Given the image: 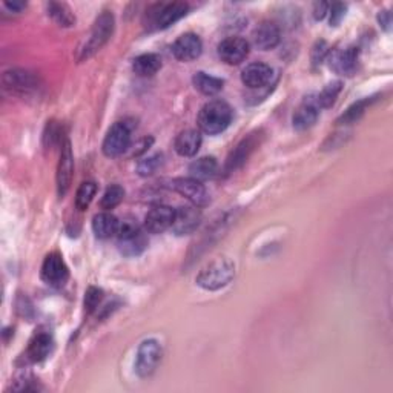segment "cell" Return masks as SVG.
Here are the masks:
<instances>
[{
	"label": "cell",
	"instance_id": "obj_1",
	"mask_svg": "<svg viewBox=\"0 0 393 393\" xmlns=\"http://www.w3.org/2000/svg\"><path fill=\"white\" fill-rule=\"evenodd\" d=\"M232 108L226 101L210 100L200 109L196 123L204 134L217 136V134L227 129L232 122Z\"/></svg>",
	"mask_w": 393,
	"mask_h": 393
},
{
	"label": "cell",
	"instance_id": "obj_2",
	"mask_svg": "<svg viewBox=\"0 0 393 393\" xmlns=\"http://www.w3.org/2000/svg\"><path fill=\"white\" fill-rule=\"evenodd\" d=\"M235 275V266L227 258L212 260L196 275V285L206 290H218L229 285Z\"/></svg>",
	"mask_w": 393,
	"mask_h": 393
},
{
	"label": "cell",
	"instance_id": "obj_3",
	"mask_svg": "<svg viewBox=\"0 0 393 393\" xmlns=\"http://www.w3.org/2000/svg\"><path fill=\"white\" fill-rule=\"evenodd\" d=\"M115 28V19L111 11H103L94 22V27L91 29L90 38L85 42L78 54V60L83 62L86 59L92 57L94 54L99 52L111 38Z\"/></svg>",
	"mask_w": 393,
	"mask_h": 393
},
{
	"label": "cell",
	"instance_id": "obj_4",
	"mask_svg": "<svg viewBox=\"0 0 393 393\" xmlns=\"http://www.w3.org/2000/svg\"><path fill=\"white\" fill-rule=\"evenodd\" d=\"M190 11L186 2H160L154 3L145 15V25L149 29H166L174 25Z\"/></svg>",
	"mask_w": 393,
	"mask_h": 393
},
{
	"label": "cell",
	"instance_id": "obj_5",
	"mask_svg": "<svg viewBox=\"0 0 393 393\" xmlns=\"http://www.w3.org/2000/svg\"><path fill=\"white\" fill-rule=\"evenodd\" d=\"M162 345L157 340H145L140 344L136 358V372L140 378L151 376L162 361Z\"/></svg>",
	"mask_w": 393,
	"mask_h": 393
},
{
	"label": "cell",
	"instance_id": "obj_6",
	"mask_svg": "<svg viewBox=\"0 0 393 393\" xmlns=\"http://www.w3.org/2000/svg\"><path fill=\"white\" fill-rule=\"evenodd\" d=\"M131 146V128L128 127V123L124 122H117L114 123L109 131L106 132V137L103 140V154L109 159H114V157H120L124 154Z\"/></svg>",
	"mask_w": 393,
	"mask_h": 393
},
{
	"label": "cell",
	"instance_id": "obj_7",
	"mask_svg": "<svg viewBox=\"0 0 393 393\" xmlns=\"http://www.w3.org/2000/svg\"><path fill=\"white\" fill-rule=\"evenodd\" d=\"M171 190L180 194L187 201H191L194 206H206L209 201V195L206 187L200 182V180L192 178V177H182V178H174L171 182Z\"/></svg>",
	"mask_w": 393,
	"mask_h": 393
},
{
	"label": "cell",
	"instance_id": "obj_8",
	"mask_svg": "<svg viewBox=\"0 0 393 393\" xmlns=\"http://www.w3.org/2000/svg\"><path fill=\"white\" fill-rule=\"evenodd\" d=\"M262 138H263L262 132H258V131L249 134L246 138H243L237 145V148H235L234 151L229 154V157H227L226 164H224L226 174H231V172L240 169L243 164L248 162L249 157L252 155L255 149L260 146Z\"/></svg>",
	"mask_w": 393,
	"mask_h": 393
},
{
	"label": "cell",
	"instance_id": "obj_9",
	"mask_svg": "<svg viewBox=\"0 0 393 393\" xmlns=\"http://www.w3.org/2000/svg\"><path fill=\"white\" fill-rule=\"evenodd\" d=\"M74 174V155L71 149V141L65 137L60 146V159L57 164V192L60 199H64L71 187Z\"/></svg>",
	"mask_w": 393,
	"mask_h": 393
},
{
	"label": "cell",
	"instance_id": "obj_10",
	"mask_svg": "<svg viewBox=\"0 0 393 393\" xmlns=\"http://www.w3.org/2000/svg\"><path fill=\"white\" fill-rule=\"evenodd\" d=\"M250 51V45L243 37H227L218 43V57L226 65L237 66L246 60Z\"/></svg>",
	"mask_w": 393,
	"mask_h": 393
},
{
	"label": "cell",
	"instance_id": "obj_11",
	"mask_svg": "<svg viewBox=\"0 0 393 393\" xmlns=\"http://www.w3.org/2000/svg\"><path fill=\"white\" fill-rule=\"evenodd\" d=\"M329 68L334 73L349 77L357 71L358 66V50L349 46V48H336L329 52L327 56Z\"/></svg>",
	"mask_w": 393,
	"mask_h": 393
},
{
	"label": "cell",
	"instance_id": "obj_12",
	"mask_svg": "<svg viewBox=\"0 0 393 393\" xmlns=\"http://www.w3.org/2000/svg\"><path fill=\"white\" fill-rule=\"evenodd\" d=\"M3 86L11 92L31 94L38 88V80L29 71L10 69L3 74Z\"/></svg>",
	"mask_w": 393,
	"mask_h": 393
},
{
	"label": "cell",
	"instance_id": "obj_13",
	"mask_svg": "<svg viewBox=\"0 0 393 393\" xmlns=\"http://www.w3.org/2000/svg\"><path fill=\"white\" fill-rule=\"evenodd\" d=\"M42 278L52 286L65 285L66 280L69 278V269L62 255L56 252L46 255L42 264Z\"/></svg>",
	"mask_w": 393,
	"mask_h": 393
},
{
	"label": "cell",
	"instance_id": "obj_14",
	"mask_svg": "<svg viewBox=\"0 0 393 393\" xmlns=\"http://www.w3.org/2000/svg\"><path fill=\"white\" fill-rule=\"evenodd\" d=\"M201 223V212L196 206H182L176 209L171 229L176 235H191Z\"/></svg>",
	"mask_w": 393,
	"mask_h": 393
},
{
	"label": "cell",
	"instance_id": "obj_15",
	"mask_svg": "<svg viewBox=\"0 0 393 393\" xmlns=\"http://www.w3.org/2000/svg\"><path fill=\"white\" fill-rule=\"evenodd\" d=\"M203 51V43L200 37L194 33H186L180 36L177 41L172 45V54L180 62H194L200 57Z\"/></svg>",
	"mask_w": 393,
	"mask_h": 393
},
{
	"label": "cell",
	"instance_id": "obj_16",
	"mask_svg": "<svg viewBox=\"0 0 393 393\" xmlns=\"http://www.w3.org/2000/svg\"><path fill=\"white\" fill-rule=\"evenodd\" d=\"M176 209L169 206H155L145 217V229L149 234H162L168 231L174 223Z\"/></svg>",
	"mask_w": 393,
	"mask_h": 393
},
{
	"label": "cell",
	"instance_id": "obj_17",
	"mask_svg": "<svg viewBox=\"0 0 393 393\" xmlns=\"http://www.w3.org/2000/svg\"><path fill=\"white\" fill-rule=\"evenodd\" d=\"M273 77V69L262 64V62H255V64L248 65L241 73V82L245 83L250 90H260L271 83Z\"/></svg>",
	"mask_w": 393,
	"mask_h": 393
},
{
	"label": "cell",
	"instance_id": "obj_18",
	"mask_svg": "<svg viewBox=\"0 0 393 393\" xmlns=\"http://www.w3.org/2000/svg\"><path fill=\"white\" fill-rule=\"evenodd\" d=\"M281 41V31L277 23L263 22L252 33V43L255 48L262 51L273 50Z\"/></svg>",
	"mask_w": 393,
	"mask_h": 393
},
{
	"label": "cell",
	"instance_id": "obj_19",
	"mask_svg": "<svg viewBox=\"0 0 393 393\" xmlns=\"http://www.w3.org/2000/svg\"><path fill=\"white\" fill-rule=\"evenodd\" d=\"M318 117H320V105L317 101V97L304 99V101L296 108V111L292 117L294 128L296 131L309 129L317 123Z\"/></svg>",
	"mask_w": 393,
	"mask_h": 393
},
{
	"label": "cell",
	"instance_id": "obj_20",
	"mask_svg": "<svg viewBox=\"0 0 393 393\" xmlns=\"http://www.w3.org/2000/svg\"><path fill=\"white\" fill-rule=\"evenodd\" d=\"M52 349V338L46 332H37L31 338L29 345L27 349L25 357L31 363H41L51 353Z\"/></svg>",
	"mask_w": 393,
	"mask_h": 393
},
{
	"label": "cell",
	"instance_id": "obj_21",
	"mask_svg": "<svg viewBox=\"0 0 393 393\" xmlns=\"http://www.w3.org/2000/svg\"><path fill=\"white\" fill-rule=\"evenodd\" d=\"M200 146H201V134L195 129H186L183 132H180L174 143L177 154L182 157H194L200 151Z\"/></svg>",
	"mask_w": 393,
	"mask_h": 393
},
{
	"label": "cell",
	"instance_id": "obj_22",
	"mask_svg": "<svg viewBox=\"0 0 393 393\" xmlns=\"http://www.w3.org/2000/svg\"><path fill=\"white\" fill-rule=\"evenodd\" d=\"M120 222L111 212H100L92 218V231L99 238H111L113 235H117Z\"/></svg>",
	"mask_w": 393,
	"mask_h": 393
},
{
	"label": "cell",
	"instance_id": "obj_23",
	"mask_svg": "<svg viewBox=\"0 0 393 393\" xmlns=\"http://www.w3.org/2000/svg\"><path fill=\"white\" fill-rule=\"evenodd\" d=\"M160 68H162V59L152 52L141 54V56L136 57L132 62L134 73L140 77H151L159 73Z\"/></svg>",
	"mask_w": 393,
	"mask_h": 393
},
{
	"label": "cell",
	"instance_id": "obj_24",
	"mask_svg": "<svg viewBox=\"0 0 393 393\" xmlns=\"http://www.w3.org/2000/svg\"><path fill=\"white\" fill-rule=\"evenodd\" d=\"M190 174L192 178L200 180V182L214 178L218 174V162L214 157H201V159L191 163Z\"/></svg>",
	"mask_w": 393,
	"mask_h": 393
},
{
	"label": "cell",
	"instance_id": "obj_25",
	"mask_svg": "<svg viewBox=\"0 0 393 393\" xmlns=\"http://www.w3.org/2000/svg\"><path fill=\"white\" fill-rule=\"evenodd\" d=\"M192 83L195 86L196 91H200L204 96H217V94L223 90L224 82L222 78L214 77V76H209L206 73H203V71H199V73H195L192 77Z\"/></svg>",
	"mask_w": 393,
	"mask_h": 393
},
{
	"label": "cell",
	"instance_id": "obj_26",
	"mask_svg": "<svg viewBox=\"0 0 393 393\" xmlns=\"http://www.w3.org/2000/svg\"><path fill=\"white\" fill-rule=\"evenodd\" d=\"M46 10H48V15L57 23V25L66 27V28L74 27L76 15L73 14V11L69 10L68 5L59 3V2H50L48 5H46Z\"/></svg>",
	"mask_w": 393,
	"mask_h": 393
},
{
	"label": "cell",
	"instance_id": "obj_27",
	"mask_svg": "<svg viewBox=\"0 0 393 393\" xmlns=\"http://www.w3.org/2000/svg\"><path fill=\"white\" fill-rule=\"evenodd\" d=\"M373 101V99H363L357 101V103H353L348 111H345L340 119H338V123L340 124H352V123H357L361 117L364 115L367 106L371 105Z\"/></svg>",
	"mask_w": 393,
	"mask_h": 393
},
{
	"label": "cell",
	"instance_id": "obj_28",
	"mask_svg": "<svg viewBox=\"0 0 393 393\" xmlns=\"http://www.w3.org/2000/svg\"><path fill=\"white\" fill-rule=\"evenodd\" d=\"M97 194V185L94 182H83L78 186L77 194H76V208L78 210H85L90 206L94 196Z\"/></svg>",
	"mask_w": 393,
	"mask_h": 393
},
{
	"label": "cell",
	"instance_id": "obj_29",
	"mask_svg": "<svg viewBox=\"0 0 393 393\" xmlns=\"http://www.w3.org/2000/svg\"><path fill=\"white\" fill-rule=\"evenodd\" d=\"M123 199H124L123 187L119 186V185H111L105 191L103 196H101L100 206H101V209H105V210L109 212L111 209L119 206V204L123 201Z\"/></svg>",
	"mask_w": 393,
	"mask_h": 393
},
{
	"label": "cell",
	"instance_id": "obj_30",
	"mask_svg": "<svg viewBox=\"0 0 393 393\" xmlns=\"http://www.w3.org/2000/svg\"><path fill=\"white\" fill-rule=\"evenodd\" d=\"M343 90V83L340 80L329 83L326 88L321 91L318 96H317V101L320 108H330L334 106V103L336 101L338 96H340V92Z\"/></svg>",
	"mask_w": 393,
	"mask_h": 393
},
{
	"label": "cell",
	"instance_id": "obj_31",
	"mask_svg": "<svg viewBox=\"0 0 393 393\" xmlns=\"http://www.w3.org/2000/svg\"><path fill=\"white\" fill-rule=\"evenodd\" d=\"M148 246V241L145 238L143 234H137L136 237H132L129 240H122L120 241V250L122 254L128 255V257H136L138 254L143 252Z\"/></svg>",
	"mask_w": 393,
	"mask_h": 393
},
{
	"label": "cell",
	"instance_id": "obj_32",
	"mask_svg": "<svg viewBox=\"0 0 393 393\" xmlns=\"http://www.w3.org/2000/svg\"><path fill=\"white\" fill-rule=\"evenodd\" d=\"M162 164H163V154H154L151 157H148V159L138 162L137 172L143 177L152 176L162 168Z\"/></svg>",
	"mask_w": 393,
	"mask_h": 393
},
{
	"label": "cell",
	"instance_id": "obj_33",
	"mask_svg": "<svg viewBox=\"0 0 393 393\" xmlns=\"http://www.w3.org/2000/svg\"><path fill=\"white\" fill-rule=\"evenodd\" d=\"M103 300V290L99 289V287H90L88 290H86V294H85V309L88 313L94 312L97 308H99V304L100 301Z\"/></svg>",
	"mask_w": 393,
	"mask_h": 393
},
{
	"label": "cell",
	"instance_id": "obj_34",
	"mask_svg": "<svg viewBox=\"0 0 393 393\" xmlns=\"http://www.w3.org/2000/svg\"><path fill=\"white\" fill-rule=\"evenodd\" d=\"M140 232H141L140 227L136 222H134V220H124V222H120V224H119V229H117V237H119V241L129 240L132 237H136V235Z\"/></svg>",
	"mask_w": 393,
	"mask_h": 393
},
{
	"label": "cell",
	"instance_id": "obj_35",
	"mask_svg": "<svg viewBox=\"0 0 393 393\" xmlns=\"http://www.w3.org/2000/svg\"><path fill=\"white\" fill-rule=\"evenodd\" d=\"M345 10H348V5L341 3V2H335V3H330L329 8V23L330 27H338L341 23V20L344 19L345 15Z\"/></svg>",
	"mask_w": 393,
	"mask_h": 393
},
{
	"label": "cell",
	"instance_id": "obj_36",
	"mask_svg": "<svg viewBox=\"0 0 393 393\" xmlns=\"http://www.w3.org/2000/svg\"><path fill=\"white\" fill-rule=\"evenodd\" d=\"M329 56V46L324 41H320L315 43L312 50V64L313 66H318L323 64V60Z\"/></svg>",
	"mask_w": 393,
	"mask_h": 393
},
{
	"label": "cell",
	"instance_id": "obj_37",
	"mask_svg": "<svg viewBox=\"0 0 393 393\" xmlns=\"http://www.w3.org/2000/svg\"><path fill=\"white\" fill-rule=\"evenodd\" d=\"M329 8H330V3H326V2H315L313 3V19L315 20H323L326 15L329 14Z\"/></svg>",
	"mask_w": 393,
	"mask_h": 393
},
{
	"label": "cell",
	"instance_id": "obj_38",
	"mask_svg": "<svg viewBox=\"0 0 393 393\" xmlns=\"http://www.w3.org/2000/svg\"><path fill=\"white\" fill-rule=\"evenodd\" d=\"M152 141H154V138L152 137H146V138H143V140H140L138 143L136 145V151H134V155H140V154H143V152H146L149 148H151V145H152Z\"/></svg>",
	"mask_w": 393,
	"mask_h": 393
},
{
	"label": "cell",
	"instance_id": "obj_39",
	"mask_svg": "<svg viewBox=\"0 0 393 393\" xmlns=\"http://www.w3.org/2000/svg\"><path fill=\"white\" fill-rule=\"evenodd\" d=\"M378 22H380V25L389 31L390 29V25H392V15L389 11H380L378 14Z\"/></svg>",
	"mask_w": 393,
	"mask_h": 393
},
{
	"label": "cell",
	"instance_id": "obj_40",
	"mask_svg": "<svg viewBox=\"0 0 393 393\" xmlns=\"http://www.w3.org/2000/svg\"><path fill=\"white\" fill-rule=\"evenodd\" d=\"M8 10L13 13H22L27 8V2H19V0H13V2H5L3 3Z\"/></svg>",
	"mask_w": 393,
	"mask_h": 393
}]
</instances>
